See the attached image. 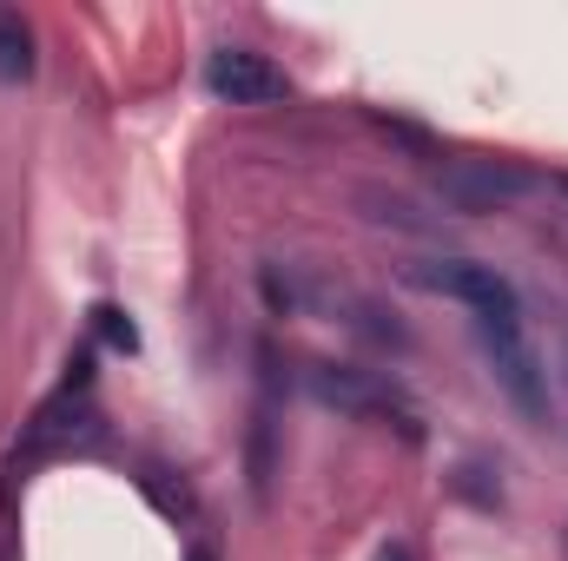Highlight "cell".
<instances>
[{"label":"cell","mask_w":568,"mask_h":561,"mask_svg":"<svg viewBox=\"0 0 568 561\" xmlns=\"http://www.w3.org/2000/svg\"><path fill=\"white\" fill-rule=\"evenodd\" d=\"M304 390L324 404V410H337V417H357V422H384V429H404L410 442L424 436V422L417 410L384 384V377H371V370H351V364H304Z\"/></svg>","instance_id":"cell-1"},{"label":"cell","mask_w":568,"mask_h":561,"mask_svg":"<svg viewBox=\"0 0 568 561\" xmlns=\"http://www.w3.org/2000/svg\"><path fill=\"white\" fill-rule=\"evenodd\" d=\"M476 337H483V357H489V377L503 384V397L529 422H549V370H542L523 317H483Z\"/></svg>","instance_id":"cell-2"},{"label":"cell","mask_w":568,"mask_h":561,"mask_svg":"<svg viewBox=\"0 0 568 561\" xmlns=\"http://www.w3.org/2000/svg\"><path fill=\"white\" fill-rule=\"evenodd\" d=\"M410 284L469 304L476 324H483V317H523V290L503 278L496 265H483V258H424V265H410Z\"/></svg>","instance_id":"cell-3"},{"label":"cell","mask_w":568,"mask_h":561,"mask_svg":"<svg viewBox=\"0 0 568 561\" xmlns=\"http://www.w3.org/2000/svg\"><path fill=\"white\" fill-rule=\"evenodd\" d=\"M436 192L456 212H496V205L536 192V178L516 172V165H503V159H449V165H436Z\"/></svg>","instance_id":"cell-4"},{"label":"cell","mask_w":568,"mask_h":561,"mask_svg":"<svg viewBox=\"0 0 568 561\" xmlns=\"http://www.w3.org/2000/svg\"><path fill=\"white\" fill-rule=\"evenodd\" d=\"M205 86H212V100H225V106H278L284 93H291L284 67H272V60L252 53V47H219V53L205 60Z\"/></svg>","instance_id":"cell-5"},{"label":"cell","mask_w":568,"mask_h":561,"mask_svg":"<svg viewBox=\"0 0 568 561\" xmlns=\"http://www.w3.org/2000/svg\"><path fill=\"white\" fill-rule=\"evenodd\" d=\"M33 73V33L20 27V13H0V80H27Z\"/></svg>","instance_id":"cell-6"},{"label":"cell","mask_w":568,"mask_h":561,"mask_svg":"<svg viewBox=\"0 0 568 561\" xmlns=\"http://www.w3.org/2000/svg\"><path fill=\"white\" fill-rule=\"evenodd\" d=\"M93 324H100V337H106L113 350H140V330H133V317H126L120 304H100V310H93Z\"/></svg>","instance_id":"cell-7"},{"label":"cell","mask_w":568,"mask_h":561,"mask_svg":"<svg viewBox=\"0 0 568 561\" xmlns=\"http://www.w3.org/2000/svg\"><path fill=\"white\" fill-rule=\"evenodd\" d=\"M364 205H371V218L377 225H404V232H424V218L404 205V198H384V192H364Z\"/></svg>","instance_id":"cell-8"},{"label":"cell","mask_w":568,"mask_h":561,"mask_svg":"<svg viewBox=\"0 0 568 561\" xmlns=\"http://www.w3.org/2000/svg\"><path fill=\"white\" fill-rule=\"evenodd\" d=\"M377 561H410V549H404V542H390V549H384Z\"/></svg>","instance_id":"cell-9"},{"label":"cell","mask_w":568,"mask_h":561,"mask_svg":"<svg viewBox=\"0 0 568 561\" xmlns=\"http://www.w3.org/2000/svg\"><path fill=\"white\" fill-rule=\"evenodd\" d=\"M192 561H219V555H212V549H199V555H192Z\"/></svg>","instance_id":"cell-10"},{"label":"cell","mask_w":568,"mask_h":561,"mask_svg":"<svg viewBox=\"0 0 568 561\" xmlns=\"http://www.w3.org/2000/svg\"><path fill=\"white\" fill-rule=\"evenodd\" d=\"M562 185H568V178H562Z\"/></svg>","instance_id":"cell-11"}]
</instances>
